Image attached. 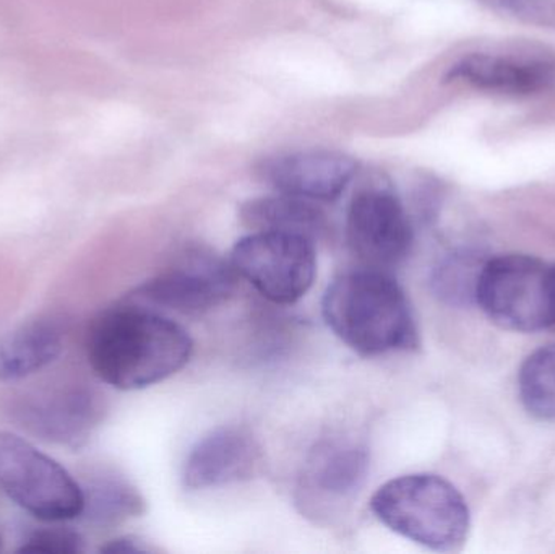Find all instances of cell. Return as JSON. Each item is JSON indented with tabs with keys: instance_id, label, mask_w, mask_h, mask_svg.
<instances>
[{
	"instance_id": "cell-1",
	"label": "cell",
	"mask_w": 555,
	"mask_h": 554,
	"mask_svg": "<svg viewBox=\"0 0 555 554\" xmlns=\"http://www.w3.org/2000/svg\"><path fill=\"white\" fill-rule=\"evenodd\" d=\"M87 351L91 370L107 386L139 390L179 373L194 342L184 327L129 298L93 322Z\"/></svg>"
},
{
	"instance_id": "cell-2",
	"label": "cell",
	"mask_w": 555,
	"mask_h": 554,
	"mask_svg": "<svg viewBox=\"0 0 555 554\" xmlns=\"http://www.w3.org/2000/svg\"><path fill=\"white\" fill-rule=\"evenodd\" d=\"M322 312L333 334L361 357L420 347L406 293L385 270H358L336 279L323 295Z\"/></svg>"
},
{
	"instance_id": "cell-3",
	"label": "cell",
	"mask_w": 555,
	"mask_h": 554,
	"mask_svg": "<svg viewBox=\"0 0 555 554\" xmlns=\"http://www.w3.org/2000/svg\"><path fill=\"white\" fill-rule=\"evenodd\" d=\"M371 510L391 532L433 552H459L472 527L465 498L439 475L411 474L387 481L372 497Z\"/></svg>"
},
{
	"instance_id": "cell-4",
	"label": "cell",
	"mask_w": 555,
	"mask_h": 554,
	"mask_svg": "<svg viewBox=\"0 0 555 554\" xmlns=\"http://www.w3.org/2000/svg\"><path fill=\"white\" fill-rule=\"evenodd\" d=\"M476 305L505 331L531 334L553 328V266L525 254L486 259Z\"/></svg>"
},
{
	"instance_id": "cell-5",
	"label": "cell",
	"mask_w": 555,
	"mask_h": 554,
	"mask_svg": "<svg viewBox=\"0 0 555 554\" xmlns=\"http://www.w3.org/2000/svg\"><path fill=\"white\" fill-rule=\"evenodd\" d=\"M0 488L26 513L44 523L83 516L85 493L61 464L31 442L0 431Z\"/></svg>"
},
{
	"instance_id": "cell-6",
	"label": "cell",
	"mask_w": 555,
	"mask_h": 554,
	"mask_svg": "<svg viewBox=\"0 0 555 554\" xmlns=\"http://www.w3.org/2000/svg\"><path fill=\"white\" fill-rule=\"evenodd\" d=\"M231 266L237 275L275 305L302 299L317 273L313 240L281 231H253L234 244Z\"/></svg>"
},
{
	"instance_id": "cell-7",
	"label": "cell",
	"mask_w": 555,
	"mask_h": 554,
	"mask_svg": "<svg viewBox=\"0 0 555 554\" xmlns=\"http://www.w3.org/2000/svg\"><path fill=\"white\" fill-rule=\"evenodd\" d=\"M369 452L348 436L323 438L307 455L297 487V504L312 519L338 516L364 487Z\"/></svg>"
},
{
	"instance_id": "cell-8",
	"label": "cell",
	"mask_w": 555,
	"mask_h": 554,
	"mask_svg": "<svg viewBox=\"0 0 555 554\" xmlns=\"http://www.w3.org/2000/svg\"><path fill=\"white\" fill-rule=\"evenodd\" d=\"M236 275L231 262H224L210 250H189L129 298L150 308L172 309L179 314H204L230 298Z\"/></svg>"
},
{
	"instance_id": "cell-9",
	"label": "cell",
	"mask_w": 555,
	"mask_h": 554,
	"mask_svg": "<svg viewBox=\"0 0 555 554\" xmlns=\"http://www.w3.org/2000/svg\"><path fill=\"white\" fill-rule=\"evenodd\" d=\"M346 237L369 269L400 266L414 243L413 227L400 198L385 189L358 192L348 208Z\"/></svg>"
},
{
	"instance_id": "cell-10",
	"label": "cell",
	"mask_w": 555,
	"mask_h": 554,
	"mask_svg": "<svg viewBox=\"0 0 555 554\" xmlns=\"http://www.w3.org/2000/svg\"><path fill=\"white\" fill-rule=\"evenodd\" d=\"M263 179L280 194L309 202H333L358 172V162L345 153L307 150L267 159Z\"/></svg>"
},
{
	"instance_id": "cell-11",
	"label": "cell",
	"mask_w": 555,
	"mask_h": 554,
	"mask_svg": "<svg viewBox=\"0 0 555 554\" xmlns=\"http://www.w3.org/2000/svg\"><path fill=\"white\" fill-rule=\"evenodd\" d=\"M260 448L240 426H221L201 439L185 459L182 481L189 490H208L250 480L260 465Z\"/></svg>"
},
{
	"instance_id": "cell-12",
	"label": "cell",
	"mask_w": 555,
	"mask_h": 554,
	"mask_svg": "<svg viewBox=\"0 0 555 554\" xmlns=\"http://www.w3.org/2000/svg\"><path fill=\"white\" fill-rule=\"evenodd\" d=\"M446 78L488 93L528 96L555 83V61L543 55L472 52L459 59Z\"/></svg>"
},
{
	"instance_id": "cell-13",
	"label": "cell",
	"mask_w": 555,
	"mask_h": 554,
	"mask_svg": "<svg viewBox=\"0 0 555 554\" xmlns=\"http://www.w3.org/2000/svg\"><path fill=\"white\" fill-rule=\"evenodd\" d=\"M18 415L33 435L77 451L101 422L103 409L93 390L74 387L28 400Z\"/></svg>"
},
{
	"instance_id": "cell-14",
	"label": "cell",
	"mask_w": 555,
	"mask_h": 554,
	"mask_svg": "<svg viewBox=\"0 0 555 554\" xmlns=\"http://www.w3.org/2000/svg\"><path fill=\"white\" fill-rule=\"evenodd\" d=\"M64 350V331L51 319L20 325L0 337V383H15L54 363Z\"/></svg>"
},
{
	"instance_id": "cell-15",
	"label": "cell",
	"mask_w": 555,
	"mask_h": 554,
	"mask_svg": "<svg viewBox=\"0 0 555 554\" xmlns=\"http://www.w3.org/2000/svg\"><path fill=\"white\" fill-rule=\"evenodd\" d=\"M313 204L284 194L254 198L241 208V220L253 231H281L315 240L325 230V217Z\"/></svg>"
},
{
	"instance_id": "cell-16",
	"label": "cell",
	"mask_w": 555,
	"mask_h": 554,
	"mask_svg": "<svg viewBox=\"0 0 555 554\" xmlns=\"http://www.w3.org/2000/svg\"><path fill=\"white\" fill-rule=\"evenodd\" d=\"M85 511L94 524L113 526L145 513V501L122 478L101 477L83 488Z\"/></svg>"
},
{
	"instance_id": "cell-17",
	"label": "cell",
	"mask_w": 555,
	"mask_h": 554,
	"mask_svg": "<svg viewBox=\"0 0 555 554\" xmlns=\"http://www.w3.org/2000/svg\"><path fill=\"white\" fill-rule=\"evenodd\" d=\"M518 390L531 416L543 422L555 420V344L538 348L524 361Z\"/></svg>"
},
{
	"instance_id": "cell-18",
	"label": "cell",
	"mask_w": 555,
	"mask_h": 554,
	"mask_svg": "<svg viewBox=\"0 0 555 554\" xmlns=\"http://www.w3.org/2000/svg\"><path fill=\"white\" fill-rule=\"evenodd\" d=\"M485 260L472 250L450 254L434 269V293L450 305H476V286Z\"/></svg>"
},
{
	"instance_id": "cell-19",
	"label": "cell",
	"mask_w": 555,
	"mask_h": 554,
	"mask_svg": "<svg viewBox=\"0 0 555 554\" xmlns=\"http://www.w3.org/2000/svg\"><path fill=\"white\" fill-rule=\"evenodd\" d=\"M481 2L528 25L555 29V0H481Z\"/></svg>"
},
{
	"instance_id": "cell-20",
	"label": "cell",
	"mask_w": 555,
	"mask_h": 554,
	"mask_svg": "<svg viewBox=\"0 0 555 554\" xmlns=\"http://www.w3.org/2000/svg\"><path fill=\"white\" fill-rule=\"evenodd\" d=\"M85 552V540L70 529H41L33 532L18 553L77 554Z\"/></svg>"
},
{
	"instance_id": "cell-21",
	"label": "cell",
	"mask_w": 555,
	"mask_h": 554,
	"mask_svg": "<svg viewBox=\"0 0 555 554\" xmlns=\"http://www.w3.org/2000/svg\"><path fill=\"white\" fill-rule=\"evenodd\" d=\"M103 553L111 554H135V553H150V546H146L142 540L135 539V537H122V539L113 540L107 543L106 546L101 549Z\"/></svg>"
},
{
	"instance_id": "cell-22",
	"label": "cell",
	"mask_w": 555,
	"mask_h": 554,
	"mask_svg": "<svg viewBox=\"0 0 555 554\" xmlns=\"http://www.w3.org/2000/svg\"><path fill=\"white\" fill-rule=\"evenodd\" d=\"M553 305H554V327H555V266H553Z\"/></svg>"
}]
</instances>
